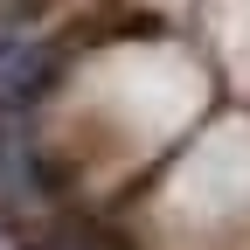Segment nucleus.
Instances as JSON below:
<instances>
[{
    "instance_id": "1",
    "label": "nucleus",
    "mask_w": 250,
    "mask_h": 250,
    "mask_svg": "<svg viewBox=\"0 0 250 250\" xmlns=\"http://www.w3.org/2000/svg\"><path fill=\"white\" fill-rule=\"evenodd\" d=\"M49 49L42 42H28V35H0V118L21 111V104H35L42 90H49Z\"/></svg>"
},
{
    "instance_id": "2",
    "label": "nucleus",
    "mask_w": 250,
    "mask_h": 250,
    "mask_svg": "<svg viewBox=\"0 0 250 250\" xmlns=\"http://www.w3.org/2000/svg\"><path fill=\"white\" fill-rule=\"evenodd\" d=\"M28 7H35V0H0V14H28Z\"/></svg>"
}]
</instances>
